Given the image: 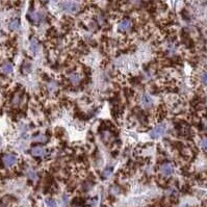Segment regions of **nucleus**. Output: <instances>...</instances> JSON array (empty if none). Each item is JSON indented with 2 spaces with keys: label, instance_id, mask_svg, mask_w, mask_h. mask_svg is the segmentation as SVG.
<instances>
[{
  "label": "nucleus",
  "instance_id": "nucleus-1",
  "mask_svg": "<svg viewBox=\"0 0 207 207\" xmlns=\"http://www.w3.org/2000/svg\"><path fill=\"white\" fill-rule=\"evenodd\" d=\"M59 7L67 13H76L79 10V4L73 0H66L59 4Z\"/></svg>",
  "mask_w": 207,
  "mask_h": 207
},
{
  "label": "nucleus",
  "instance_id": "nucleus-2",
  "mask_svg": "<svg viewBox=\"0 0 207 207\" xmlns=\"http://www.w3.org/2000/svg\"><path fill=\"white\" fill-rule=\"evenodd\" d=\"M173 172H174L173 165H171L170 162H165L159 167V173H160V175L163 176V177H167V178H169V177L172 176Z\"/></svg>",
  "mask_w": 207,
  "mask_h": 207
},
{
  "label": "nucleus",
  "instance_id": "nucleus-3",
  "mask_svg": "<svg viewBox=\"0 0 207 207\" xmlns=\"http://www.w3.org/2000/svg\"><path fill=\"white\" fill-rule=\"evenodd\" d=\"M165 132V126L163 124H158L150 131V137L155 140V138H158L160 137H162Z\"/></svg>",
  "mask_w": 207,
  "mask_h": 207
},
{
  "label": "nucleus",
  "instance_id": "nucleus-4",
  "mask_svg": "<svg viewBox=\"0 0 207 207\" xmlns=\"http://www.w3.org/2000/svg\"><path fill=\"white\" fill-rule=\"evenodd\" d=\"M2 162L6 168L13 167L16 162H17V157L14 154H5L3 157H2Z\"/></svg>",
  "mask_w": 207,
  "mask_h": 207
},
{
  "label": "nucleus",
  "instance_id": "nucleus-5",
  "mask_svg": "<svg viewBox=\"0 0 207 207\" xmlns=\"http://www.w3.org/2000/svg\"><path fill=\"white\" fill-rule=\"evenodd\" d=\"M140 103H141V105L143 106V107L149 108V107H151V106L153 105V99H152V97L150 96V95L143 94L141 96Z\"/></svg>",
  "mask_w": 207,
  "mask_h": 207
},
{
  "label": "nucleus",
  "instance_id": "nucleus-6",
  "mask_svg": "<svg viewBox=\"0 0 207 207\" xmlns=\"http://www.w3.org/2000/svg\"><path fill=\"white\" fill-rule=\"evenodd\" d=\"M131 26H132L131 21H130L129 19H124V20H122L121 22L119 23L118 29H119V31H121V32H126L131 28Z\"/></svg>",
  "mask_w": 207,
  "mask_h": 207
},
{
  "label": "nucleus",
  "instance_id": "nucleus-7",
  "mask_svg": "<svg viewBox=\"0 0 207 207\" xmlns=\"http://www.w3.org/2000/svg\"><path fill=\"white\" fill-rule=\"evenodd\" d=\"M46 154V149L42 146H35L31 149V155L34 157H43Z\"/></svg>",
  "mask_w": 207,
  "mask_h": 207
},
{
  "label": "nucleus",
  "instance_id": "nucleus-8",
  "mask_svg": "<svg viewBox=\"0 0 207 207\" xmlns=\"http://www.w3.org/2000/svg\"><path fill=\"white\" fill-rule=\"evenodd\" d=\"M13 70H14V68L10 62H4V64L0 67V72L4 75H10V73L13 72Z\"/></svg>",
  "mask_w": 207,
  "mask_h": 207
},
{
  "label": "nucleus",
  "instance_id": "nucleus-9",
  "mask_svg": "<svg viewBox=\"0 0 207 207\" xmlns=\"http://www.w3.org/2000/svg\"><path fill=\"white\" fill-rule=\"evenodd\" d=\"M68 78H69L70 82L73 84H78L80 82V76L76 73H71V74L68 75Z\"/></svg>",
  "mask_w": 207,
  "mask_h": 207
},
{
  "label": "nucleus",
  "instance_id": "nucleus-10",
  "mask_svg": "<svg viewBox=\"0 0 207 207\" xmlns=\"http://www.w3.org/2000/svg\"><path fill=\"white\" fill-rule=\"evenodd\" d=\"M9 27L10 30H18L20 28V21L18 19H15V20H12L9 24Z\"/></svg>",
  "mask_w": 207,
  "mask_h": 207
},
{
  "label": "nucleus",
  "instance_id": "nucleus-11",
  "mask_svg": "<svg viewBox=\"0 0 207 207\" xmlns=\"http://www.w3.org/2000/svg\"><path fill=\"white\" fill-rule=\"evenodd\" d=\"M30 50L32 52H37L38 50H39V43H38V41L35 39H32L31 42H30Z\"/></svg>",
  "mask_w": 207,
  "mask_h": 207
},
{
  "label": "nucleus",
  "instance_id": "nucleus-12",
  "mask_svg": "<svg viewBox=\"0 0 207 207\" xmlns=\"http://www.w3.org/2000/svg\"><path fill=\"white\" fill-rule=\"evenodd\" d=\"M34 141H39V143H45V141H48V137L44 134H39L38 137H34Z\"/></svg>",
  "mask_w": 207,
  "mask_h": 207
},
{
  "label": "nucleus",
  "instance_id": "nucleus-13",
  "mask_svg": "<svg viewBox=\"0 0 207 207\" xmlns=\"http://www.w3.org/2000/svg\"><path fill=\"white\" fill-rule=\"evenodd\" d=\"M200 147L203 151L207 152V137H203L202 140L200 141Z\"/></svg>",
  "mask_w": 207,
  "mask_h": 207
},
{
  "label": "nucleus",
  "instance_id": "nucleus-14",
  "mask_svg": "<svg viewBox=\"0 0 207 207\" xmlns=\"http://www.w3.org/2000/svg\"><path fill=\"white\" fill-rule=\"evenodd\" d=\"M46 205H47V207H56V202L53 200V199L51 198H48L46 199Z\"/></svg>",
  "mask_w": 207,
  "mask_h": 207
},
{
  "label": "nucleus",
  "instance_id": "nucleus-15",
  "mask_svg": "<svg viewBox=\"0 0 207 207\" xmlns=\"http://www.w3.org/2000/svg\"><path fill=\"white\" fill-rule=\"evenodd\" d=\"M27 176H28L31 180H35V179H37V173H35L34 170H31V169H29V170L27 171Z\"/></svg>",
  "mask_w": 207,
  "mask_h": 207
},
{
  "label": "nucleus",
  "instance_id": "nucleus-16",
  "mask_svg": "<svg viewBox=\"0 0 207 207\" xmlns=\"http://www.w3.org/2000/svg\"><path fill=\"white\" fill-rule=\"evenodd\" d=\"M111 173H113V170H111V169H106L105 171L102 172V176L104 177V178H108V177H110Z\"/></svg>",
  "mask_w": 207,
  "mask_h": 207
},
{
  "label": "nucleus",
  "instance_id": "nucleus-17",
  "mask_svg": "<svg viewBox=\"0 0 207 207\" xmlns=\"http://www.w3.org/2000/svg\"><path fill=\"white\" fill-rule=\"evenodd\" d=\"M30 18L34 22H38V21L40 20V15L38 13H32V14H30Z\"/></svg>",
  "mask_w": 207,
  "mask_h": 207
},
{
  "label": "nucleus",
  "instance_id": "nucleus-18",
  "mask_svg": "<svg viewBox=\"0 0 207 207\" xmlns=\"http://www.w3.org/2000/svg\"><path fill=\"white\" fill-rule=\"evenodd\" d=\"M12 103H13V105H15V106H17L19 103H20V96H19L18 94L13 98V102Z\"/></svg>",
  "mask_w": 207,
  "mask_h": 207
},
{
  "label": "nucleus",
  "instance_id": "nucleus-19",
  "mask_svg": "<svg viewBox=\"0 0 207 207\" xmlns=\"http://www.w3.org/2000/svg\"><path fill=\"white\" fill-rule=\"evenodd\" d=\"M56 88H58V84L55 82H51V83H49V86H48L49 91H51V92H53L54 90H56Z\"/></svg>",
  "mask_w": 207,
  "mask_h": 207
},
{
  "label": "nucleus",
  "instance_id": "nucleus-20",
  "mask_svg": "<svg viewBox=\"0 0 207 207\" xmlns=\"http://www.w3.org/2000/svg\"><path fill=\"white\" fill-rule=\"evenodd\" d=\"M201 81L204 84H207V72H204L202 75H201Z\"/></svg>",
  "mask_w": 207,
  "mask_h": 207
},
{
  "label": "nucleus",
  "instance_id": "nucleus-21",
  "mask_svg": "<svg viewBox=\"0 0 207 207\" xmlns=\"http://www.w3.org/2000/svg\"><path fill=\"white\" fill-rule=\"evenodd\" d=\"M43 1H48V0H43Z\"/></svg>",
  "mask_w": 207,
  "mask_h": 207
}]
</instances>
